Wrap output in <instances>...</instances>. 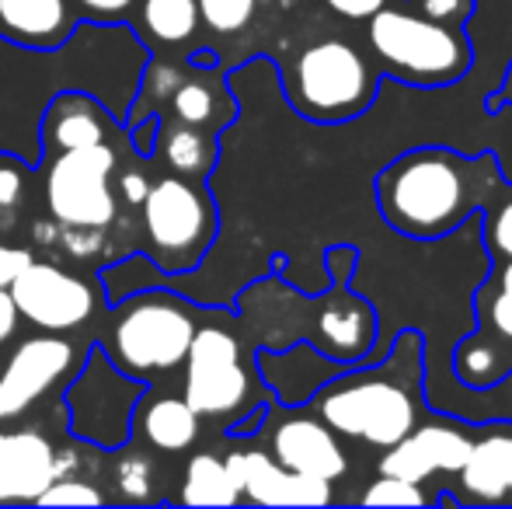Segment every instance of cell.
I'll return each mask as SVG.
<instances>
[{
  "label": "cell",
  "mask_w": 512,
  "mask_h": 509,
  "mask_svg": "<svg viewBox=\"0 0 512 509\" xmlns=\"http://www.w3.org/2000/svg\"><path fill=\"white\" fill-rule=\"evenodd\" d=\"M495 164L446 147H418L377 175V206L405 238L432 241L485 210L495 192Z\"/></svg>",
  "instance_id": "obj_1"
},
{
  "label": "cell",
  "mask_w": 512,
  "mask_h": 509,
  "mask_svg": "<svg viewBox=\"0 0 512 509\" xmlns=\"http://www.w3.org/2000/svg\"><path fill=\"white\" fill-rule=\"evenodd\" d=\"M415 367L394 374V356L387 367L373 370H342L314 391L317 412L335 433L363 440L370 447H394L405 433L415 429V391L411 381Z\"/></svg>",
  "instance_id": "obj_2"
},
{
  "label": "cell",
  "mask_w": 512,
  "mask_h": 509,
  "mask_svg": "<svg viewBox=\"0 0 512 509\" xmlns=\"http://www.w3.org/2000/svg\"><path fill=\"white\" fill-rule=\"evenodd\" d=\"M366 21H370L366 39L384 74L422 84V88H432V84L439 88V84L460 81L471 67V42L446 21L387 4Z\"/></svg>",
  "instance_id": "obj_3"
},
{
  "label": "cell",
  "mask_w": 512,
  "mask_h": 509,
  "mask_svg": "<svg viewBox=\"0 0 512 509\" xmlns=\"http://www.w3.org/2000/svg\"><path fill=\"white\" fill-rule=\"evenodd\" d=\"M377 70L352 42L324 39L293 60L290 102L310 123H349L377 98Z\"/></svg>",
  "instance_id": "obj_4"
},
{
  "label": "cell",
  "mask_w": 512,
  "mask_h": 509,
  "mask_svg": "<svg viewBox=\"0 0 512 509\" xmlns=\"http://www.w3.org/2000/svg\"><path fill=\"white\" fill-rule=\"evenodd\" d=\"M196 321L168 297H143L119 314L112 328V360L129 377L164 374L185 363Z\"/></svg>",
  "instance_id": "obj_5"
},
{
  "label": "cell",
  "mask_w": 512,
  "mask_h": 509,
  "mask_svg": "<svg viewBox=\"0 0 512 509\" xmlns=\"http://www.w3.org/2000/svg\"><path fill=\"white\" fill-rule=\"evenodd\" d=\"M143 394V384L133 381L126 370H115L102 349H91L84 370L67 387L70 429L81 440L102 450H115L129 440L133 408Z\"/></svg>",
  "instance_id": "obj_6"
},
{
  "label": "cell",
  "mask_w": 512,
  "mask_h": 509,
  "mask_svg": "<svg viewBox=\"0 0 512 509\" xmlns=\"http://www.w3.org/2000/svg\"><path fill=\"white\" fill-rule=\"evenodd\" d=\"M115 154L105 143L63 150L46 178V203L60 224L108 227L115 220V199L108 192V175Z\"/></svg>",
  "instance_id": "obj_7"
},
{
  "label": "cell",
  "mask_w": 512,
  "mask_h": 509,
  "mask_svg": "<svg viewBox=\"0 0 512 509\" xmlns=\"http://www.w3.org/2000/svg\"><path fill=\"white\" fill-rule=\"evenodd\" d=\"M140 206L150 248L164 265L192 262V255L203 252L206 241L213 238V206L182 178H161L150 185Z\"/></svg>",
  "instance_id": "obj_8"
},
{
  "label": "cell",
  "mask_w": 512,
  "mask_h": 509,
  "mask_svg": "<svg viewBox=\"0 0 512 509\" xmlns=\"http://www.w3.org/2000/svg\"><path fill=\"white\" fill-rule=\"evenodd\" d=\"M185 367V401L196 415H227L248 398L251 384L241 367V346L223 328H196Z\"/></svg>",
  "instance_id": "obj_9"
},
{
  "label": "cell",
  "mask_w": 512,
  "mask_h": 509,
  "mask_svg": "<svg viewBox=\"0 0 512 509\" xmlns=\"http://www.w3.org/2000/svg\"><path fill=\"white\" fill-rule=\"evenodd\" d=\"M21 318L49 332H67L91 318L95 293L84 279L70 276L67 269L49 262H28L18 276L7 283Z\"/></svg>",
  "instance_id": "obj_10"
},
{
  "label": "cell",
  "mask_w": 512,
  "mask_h": 509,
  "mask_svg": "<svg viewBox=\"0 0 512 509\" xmlns=\"http://www.w3.org/2000/svg\"><path fill=\"white\" fill-rule=\"evenodd\" d=\"M74 360V346L56 339V335L21 342L7 360V367L0 370V422L25 415L49 387H56L74 370Z\"/></svg>",
  "instance_id": "obj_11"
},
{
  "label": "cell",
  "mask_w": 512,
  "mask_h": 509,
  "mask_svg": "<svg viewBox=\"0 0 512 509\" xmlns=\"http://www.w3.org/2000/svg\"><path fill=\"white\" fill-rule=\"evenodd\" d=\"M471 443L474 440L460 429V422H432V426L415 422L411 433L401 436L394 447H387L384 461H380V475H394L418 485L436 471L457 475L471 454Z\"/></svg>",
  "instance_id": "obj_12"
},
{
  "label": "cell",
  "mask_w": 512,
  "mask_h": 509,
  "mask_svg": "<svg viewBox=\"0 0 512 509\" xmlns=\"http://www.w3.org/2000/svg\"><path fill=\"white\" fill-rule=\"evenodd\" d=\"M227 468L234 475L241 496H248L258 506H328L331 503V482L314 475L290 471L269 454L244 450L230 454Z\"/></svg>",
  "instance_id": "obj_13"
},
{
  "label": "cell",
  "mask_w": 512,
  "mask_h": 509,
  "mask_svg": "<svg viewBox=\"0 0 512 509\" xmlns=\"http://www.w3.org/2000/svg\"><path fill=\"white\" fill-rule=\"evenodd\" d=\"M272 457L283 468L324 478V482H338L349 471V457H345L335 429L324 419H310V415L279 422L276 436H272Z\"/></svg>",
  "instance_id": "obj_14"
},
{
  "label": "cell",
  "mask_w": 512,
  "mask_h": 509,
  "mask_svg": "<svg viewBox=\"0 0 512 509\" xmlns=\"http://www.w3.org/2000/svg\"><path fill=\"white\" fill-rule=\"evenodd\" d=\"M56 478V450L42 433H0V503H35Z\"/></svg>",
  "instance_id": "obj_15"
},
{
  "label": "cell",
  "mask_w": 512,
  "mask_h": 509,
  "mask_svg": "<svg viewBox=\"0 0 512 509\" xmlns=\"http://www.w3.org/2000/svg\"><path fill=\"white\" fill-rule=\"evenodd\" d=\"M457 475L467 503H512V433L495 429V433L474 440Z\"/></svg>",
  "instance_id": "obj_16"
},
{
  "label": "cell",
  "mask_w": 512,
  "mask_h": 509,
  "mask_svg": "<svg viewBox=\"0 0 512 509\" xmlns=\"http://www.w3.org/2000/svg\"><path fill=\"white\" fill-rule=\"evenodd\" d=\"M258 363H262V377L286 405H304L307 398H314L317 387L349 370L345 363L321 356L317 346H307V342H300L290 353H262Z\"/></svg>",
  "instance_id": "obj_17"
},
{
  "label": "cell",
  "mask_w": 512,
  "mask_h": 509,
  "mask_svg": "<svg viewBox=\"0 0 512 509\" xmlns=\"http://www.w3.org/2000/svg\"><path fill=\"white\" fill-rule=\"evenodd\" d=\"M314 346L328 349L331 356H342V360L363 356L373 346V307L352 293L338 290V297L324 304Z\"/></svg>",
  "instance_id": "obj_18"
},
{
  "label": "cell",
  "mask_w": 512,
  "mask_h": 509,
  "mask_svg": "<svg viewBox=\"0 0 512 509\" xmlns=\"http://www.w3.org/2000/svg\"><path fill=\"white\" fill-rule=\"evenodd\" d=\"M0 35L25 46H56L67 35L63 0H0Z\"/></svg>",
  "instance_id": "obj_19"
},
{
  "label": "cell",
  "mask_w": 512,
  "mask_h": 509,
  "mask_svg": "<svg viewBox=\"0 0 512 509\" xmlns=\"http://www.w3.org/2000/svg\"><path fill=\"white\" fill-rule=\"evenodd\" d=\"M140 426L157 450H185L199 436V415L185 398H157L147 405Z\"/></svg>",
  "instance_id": "obj_20"
},
{
  "label": "cell",
  "mask_w": 512,
  "mask_h": 509,
  "mask_svg": "<svg viewBox=\"0 0 512 509\" xmlns=\"http://www.w3.org/2000/svg\"><path fill=\"white\" fill-rule=\"evenodd\" d=\"M241 499L234 475H230L227 461L213 454H196L185 468L182 482V503L189 506H234Z\"/></svg>",
  "instance_id": "obj_21"
},
{
  "label": "cell",
  "mask_w": 512,
  "mask_h": 509,
  "mask_svg": "<svg viewBox=\"0 0 512 509\" xmlns=\"http://www.w3.org/2000/svg\"><path fill=\"white\" fill-rule=\"evenodd\" d=\"M453 370H457V377L464 381L467 387H492L499 384L502 377H509V363L506 356H502V349L495 346V342H485V339H467L460 342L457 349V360H453Z\"/></svg>",
  "instance_id": "obj_22"
},
{
  "label": "cell",
  "mask_w": 512,
  "mask_h": 509,
  "mask_svg": "<svg viewBox=\"0 0 512 509\" xmlns=\"http://www.w3.org/2000/svg\"><path fill=\"white\" fill-rule=\"evenodd\" d=\"M67 105H70V112H63L60 119H49V140L63 150L105 143V123L98 119V112L77 95H70Z\"/></svg>",
  "instance_id": "obj_23"
},
{
  "label": "cell",
  "mask_w": 512,
  "mask_h": 509,
  "mask_svg": "<svg viewBox=\"0 0 512 509\" xmlns=\"http://www.w3.org/2000/svg\"><path fill=\"white\" fill-rule=\"evenodd\" d=\"M147 28L164 42H182L196 32L199 4L196 0H147L143 4Z\"/></svg>",
  "instance_id": "obj_24"
},
{
  "label": "cell",
  "mask_w": 512,
  "mask_h": 509,
  "mask_svg": "<svg viewBox=\"0 0 512 509\" xmlns=\"http://www.w3.org/2000/svg\"><path fill=\"white\" fill-rule=\"evenodd\" d=\"M164 157L175 171L182 175H199V171L209 164V147L206 140L196 133V129H175L164 143Z\"/></svg>",
  "instance_id": "obj_25"
},
{
  "label": "cell",
  "mask_w": 512,
  "mask_h": 509,
  "mask_svg": "<svg viewBox=\"0 0 512 509\" xmlns=\"http://www.w3.org/2000/svg\"><path fill=\"white\" fill-rule=\"evenodd\" d=\"M363 503L366 506H429L432 499L418 489V482L380 475L377 482H370V489L363 492Z\"/></svg>",
  "instance_id": "obj_26"
},
{
  "label": "cell",
  "mask_w": 512,
  "mask_h": 509,
  "mask_svg": "<svg viewBox=\"0 0 512 509\" xmlns=\"http://www.w3.org/2000/svg\"><path fill=\"white\" fill-rule=\"evenodd\" d=\"M196 4L213 32H241L255 14V0H196Z\"/></svg>",
  "instance_id": "obj_27"
},
{
  "label": "cell",
  "mask_w": 512,
  "mask_h": 509,
  "mask_svg": "<svg viewBox=\"0 0 512 509\" xmlns=\"http://www.w3.org/2000/svg\"><path fill=\"white\" fill-rule=\"evenodd\" d=\"M35 503H42V506H102L105 496L98 489H91L88 482H77V478H53L49 489L42 492Z\"/></svg>",
  "instance_id": "obj_28"
},
{
  "label": "cell",
  "mask_w": 512,
  "mask_h": 509,
  "mask_svg": "<svg viewBox=\"0 0 512 509\" xmlns=\"http://www.w3.org/2000/svg\"><path fill=\"white\" fill-rule=\"evenodd\" d=\"M175 109L185 123H192V126L206 123V119L213 116V91H209L206 84H178Z\"/></svg>",
  "instance_id": "obj_29"
},
{
  "label": "cell",
  "mask_w": 512,
  "mask_h": 509,
  "mask_svg": "<svg viewBox=\"0 0 512 509\" xmlns=\"http://www.w3.org/2000/svg\"><path fill=\"white\" fill-rule=\"evenodd\" d=\"M60 241L67 245V252L74 258H91L98 248L105 245L102 227H81V224H63L60 227Z\"/></svg>",
  "instance_id": "obj_30"
},
{
  "label": "cell",
  "mask_w": 512,
  "mask_h": 509,
  "mask_svg": "<svg viewBox=\"0 0 512 509\" xmlns=\"http://www.w3.org/2000/svg\"><path fill=\"white\" fill-rule=\"evenodd\" d=\"M119 489L129 499H150V464L143 457H126L119 464Z\"/></svg>",
  "instance_id": "obj_31"
},
{
  "label": "cell",
  "mask_w": 512,
  "mask_h": 509,
  "mask_svg": "<svg viewBox=\"0 0 512 509\" xmlns=\"http://www.w3.org/2000/svg\"><path fill=\"white\" fill-rule=\"evenodd\" d=\"M488 245L499 258H512V199L499 206L495 217H488V231H485Z\"/></svg>",
  "instance_id": "obj_32"
},
{
  "label": "cell",
  "mask_w": 512,
  "mask_h": 509,
  "mask_svg": "<svg viewBox=\"0 0 512 509\" xmlns=\"http://www.w3.org/2000/svg\"><path fill=\"white\" fill-rule=\"evenodd\" d=\"M485 321H488V328H495V332L502 335V339H509L512 342V290H495V297H492V304H488V311H485Z\"/></svg>",
  "instance_id": "obj_33"
},
{
  "label": "cell",
  "mask_w": 512,
  "mask_h": 509,
  "mask_svg": "<svg viewBox=\"0 0 512 509\" xmlns=\"http://www.w3.org/2000/svg\"><path fill=\"white\" fill-rule=\"evenodd\" d=\"M21 189H25V175H21L18 164H7L0 161V210L18 203Z\"/></svg>",
  "instance_id": "obj_34"
},
{
  "label": "cell",
  "mask_w": 512,
  "mask_h": 509,
  "mask_svg": "<svg viewBox=\"0 0 512 509\" xmlns=\"http://www.w3.org/2000/svg\"><path fill=\"white\" fill-rule=\"evenodd\" d=\"M422 14L436 21H464L471 14V0H422Z\"/></svg>",
  "instance_id": "obj_35"
},
{
  "label": "cell",
  "mask_w": 512,
  "mask_h": 509,
  "mask_svg": "<svg viewBox=\"0 0 512 509\" xmlns=\"http://www.w3.org/2000/svg\"><path fill=\"white\" fill-rule=\"evenodd\" d=\"M32 262L28 258V252H21V248H7V245H0V286H7L14 276H18L25 265Z\"/></svg>",
  "instance_id": "obj_36"
},
{
  "label": "cell",
  "mask_w": 512,
  "mask_h": 509,
  "mask_svg": "<svg viewBox=\"0 0 512 509\" xmlns=\"http://www.w3.org/2000/svg\"><path fill=\"white\" fill-rule=\"evenodd\" d=\"M387 0H328L331 11H338L342 18H370L373 11H380Z\"/></svg>",
  "instance_id": "obj_37"
},
{
  "label": "cell",
  "mask_w": 512,
  "mask_h": 509,
  "mask_svg": "<svg viewBox=\"0 0 512 509\" xmlns=\"http://www.w3.org/2000/svg\"><path fill=\"white\" fill-rule=\"evenodd\" d=\"M119 189H122V196H126V203L140 206L150 192V182H147V175H140V171H129V175H122Z\"/></svg>",
  "instance_id": "obj_38"
},
{
  "label": "cell",
  "mask_w": 512,
  "mask_h": 509,
  "mask_svg": "<svg viewBox=\"0 0 512 509\" xmlns=\"http://www.w3.org/2000/svg\"><path fill=\"white\" fill-rule=\"evenodd\" d=\"M14 325H18V307H14V297L7 286H0V342L11 339Z\"/></svg>",
  "instance_id": "obj_39"
},
{
  "label": "cell",
  "mask_w": 512,
  "mask_h": 509,
  "mask_svg": "<svg viewBox=\"0 0 512 509\" xmlns=\"http://www.w3.org/2000/svg\"><path fill=\"white\" fill-rule=\"evenodd\" d=\"M32 238L39 241V245H53V241H60V220H56V224H49V220H35Z\"/></svg>",
  "instance_id": "obj_40"
},
{
  "label": "cell",
  "mask_w": 512,
  "mask_h": 509,
  "mask_svg": "<svg viewBox=\"0 0 512 509\" xmlns=\"http://www.w3.org/2000/svg\"><path fill=\"white\" fill-rule=\"evenodd\" d=\"M81 4L95 14H119V11H126L133 0H81Z\"/></svg>",
  "instance_id": "obj_41"
},
{
  "label": "cell",
  "mask_w": 512,
  "mask_h": 509,
  "mask_svg": "<svg viewBox=\"0 0 512 509\" xmlns=\"http://www.w3.org/2000/svg\"><path fill=\"white\" fill-rule=\"evenodd\" d=\"M495 286H502V290H512V258H506V265L499 269V279H495Z\"/></svg>",
  "instance_id": "obj_42"
},
{
  "label": "cell",
  "mask_w": 512,
  "mask_h": 509,
  "mask_svg": "<svg viewBox=\"0 0 512 509\" xmlns=\"http://www.w3.org/2000/svg\"><path fill=\"white\" fill-rule=\"evenodd\" d=\"M506 98H512V67H509V74H506V84H502V91L492 98V105H499V102H506Z\"/></svg>",
  "instance_id": "obj_43"
}]
</instances>
